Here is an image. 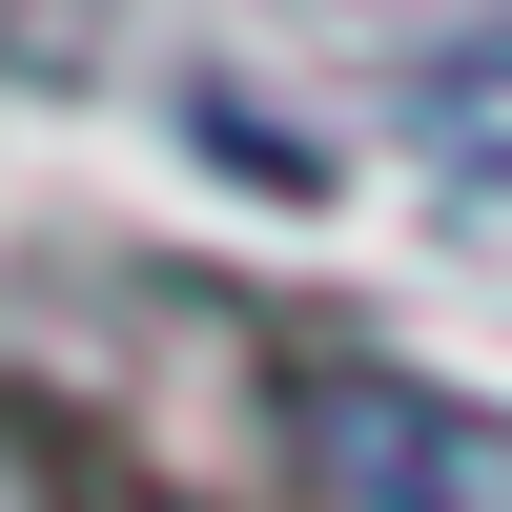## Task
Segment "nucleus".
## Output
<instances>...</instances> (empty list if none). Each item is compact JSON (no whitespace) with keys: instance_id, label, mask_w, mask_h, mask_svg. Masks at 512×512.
<instances>
[{"instance_id":"nucleus-2","label":"nucleus","mask_w":512,"mask_h":512,"mask_svg":"<svg viewBox=\"0 0 512 512\" xmlns=\"http://www.w3.org/2000/svg\"><path fill=\"white\" fill-rule=\"evenodd\" d=\"M82 512H144V492H82Z\"/></svg>"},{"instance_id":"nucleus-1","label":"nucleus","mask_w":512,"mask_h":512,"mask_svg":"<svg viewBox=\"0 0 512 512\" xmlns=\"http://www.w3.org/2000/svg\"><path fill=\"white\" fill-rule=\"evenodd\" d=\"M308 431H328V472H349V512H512V410H472V390L328 369Z\"/></svg>"}]
</instances>
